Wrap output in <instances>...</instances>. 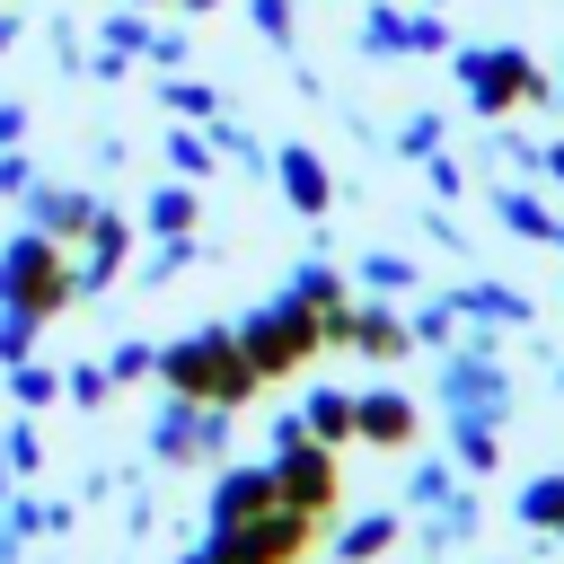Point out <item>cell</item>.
I'll list each match as a JSON object with an SVG mask.
<instances>
[{"label":"cell","instance_id":"cell-1","mask_svg":"<svg viewBox=\"0 0 564 564\" xmlns=\"http://www.w3.org/2000/svg\"><path fill=\"white\" fill-rule=\"evenodd\" d=\"M159 370H167V388H176V397H194V405H220V414H229V405H247V397L264 388L238 335H185V344H176Z\"/></svg>","mask_w":564,"mask_h":564},{"label":"cell","instance_id":"cell-2","mask_svg":"<svg viewBox=\"0 0 564 564\" xmlns=\"http://www.w3.org/2000/svg\"><path fill=\"white\" fill-rule=\"evenodd\" d=\"M238 344H247V361H256V379H282V370H300L308 352H326V308L317 300H273V308H256L247 326H238Z\"/></svg>","mask_w":564,"mask_h":564},{"label":"cell","instance_id":"cell-3","mask_svg":"<svg viewBox=\"0 0 564 564\" xmlns=\"http://www.w3.org/2000/svg\"><path fill=\"white\" fill-rule=\"evenodd\" d=\"M308 520L317 511H300V502H264V511H247V520H220L212 529V564H300V546H308Z\"/></svg>","mask_w":564,"mask_h":564},{"label":"cell","instance_id":"cell-4","mask_svg":"<svg viewBox=\"0 0 564 564\" xmlns=\"http://www.w3.org/2000/svg\"><path fill=\"white\" fill-rule=\"evenodd\" d=\"M0 300L18 308V317H53L62 300H70V256L35 229V238H18L9 256H0Z\"/></svg>","mask_w":564,"mask_h":564},{"label":"cell","instance_id":"cell-5","mask_svg":"<svg viewBox=\"0 0 564 564\" xmlns=\"http://www.w3.org/2000/svg\"><path fill=\"white\" fill-rule=\"evenodd\" d=\"M273 485H282V502H300V511H335V441H308V432H273Z\"/></svg>","mask_w":564,"mask_h":564},{"label":"cell","instance_id":"cell-6","mask_svg":"<svg viewBox=\"0 0 564 564\" xmlns=\"http://www.w3.org/2000/svg\"><path fill=\"white\" fill-rule=\"evenodd\" d=\"M467 88H476V106H520V97H538V70H529V53H467Z\"/></svg>","mask_w":564,"mask_h":564},{"label":"cell","instance_id":"cell-7","mask_svg":"<svg viewBox=\"0 0 564 564\" xmlns=\"http://www.w3.org/2000/svg\"><path fill=\"white\" fill-rule=\"evenodd\" d=\"M352 441L405 449V441H414V405H405L397 388H379V397H352Z\"/></svg>","mask_w":564,"mask_h":564},{"label":"cell","instance_id":"cell-8","mask_svg":"<svg viewBox=\"0 0 564 564\" xmlns=\"http://www.w3.org/2000/svg\"><path fill=\"white\" fill-rule=\"evenodd\" d=\"M282 185L300 194V212H326V194H335V185H326V167H317L308 150H282Z\"/></svg>","mask_w":564,"mask_h":564},{"label":"cell","instance_id":"cell-9","mask_svg":"<svg viewBox=\"0 0 564 564\" xmlns=\"http://www.w3.org/2000/svg\"><path fill=\"white\" fill-rule=\"evenodd\" d=\"M520 520H529V529H564V476H538V485L520 494Z\"/></svg>","mask_w":564,"mask_h":564},{"label":"cell","instance_id":"cell-10","mask_svg":"<svg viewBox=\"0 0 564 564\" xmlns=\"http://www.w3.org/2000/svg\"><path fill=\"white\" fill-rule=\"evenodd\" d=\"M308 432L317 441H352V397H317L308 405Z\"/></svg>","mask_w":564,"mask_h":564},{"label":"cell","instance_id":"cell-11","mask_svg":"<svg viewBox=\"0 0 564 564\" xmlns=\"http://www.w3.org/2000/svg\"><path fill=\"white\" fill-rule=\"evenodd\" d=\"M388 538H397V520H388V511H370L361 529H344V555H379Z\"/></svg>","mask_w":564,"mask_h":564},{"label":"cell","instance_id":"cell-12","mask_svg":"<svg viewBox=\"0 0 564 564\" xmlns=\"http://www.w3.org/2000/svg\"><path fill=\"white\" fill-rule=\"evenodd\" d=\"M185 220H194V194H185V185H167V194L150 203V229H185Z\"/></svg>","mask_w":564,"mask_h":564},{"label":"cell","instance_id":"cell-13","mask_svg":"<svg viewBox=\"0 0 564 564\" xmlns=\"http://www.w3.org/2000/svg\"><path fill=\"white\" fill-rule=\"evenodd\" d=\"M370 282H379V291H405V282H414V273H405V264H397V256H370Z\"/></svg>","mask_w":564,"mask_h":564},{"label":"cell","instance_id":"cell-14","mask_svg":"<svg viewBox=\"0 0 564 564\" xmlns=\"http://www.w3.org/2000/svg\"><path fill=\"white\" fill-rule=\"evenodd\" d=\"M185 9H212V0H185Z\"/></svg>","mask_w":564,"mask_h":564}]
</instances>
